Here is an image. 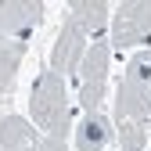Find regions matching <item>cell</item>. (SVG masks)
<instances>
[{
	"mask_svg": "<svg viewBox=\"0 0 151 151\" xmlns=\"http://www.w3.org/2000/svg\"><path fill=\"white\" fill-rule=\"evenodd\" d=\"M111 11L115 7H111L108 0H72L65 14L83 25V32L90 36V40H104V32L111 25Z\"/></svg>",
	"mask_w": 151,
	"mask_h": 151,
	"instance_id": "ba28073f",
	"label": "cell"
},
{
	"mask_svg": "<svg viewBox=\"0 0 151 151\" xmlns=\"http://www.w3.org/2000/svg\"><path fill=\"white\" fill-rule=\"evenodd\" d=\"M29 115L47 137H61V140L68 137L76 108L68 104V90H65V79L58 72H50V68L36 72L32 90H29Z\"/></svg>",
	"mask_w": 151,
	"mask_h": 151,
	"instance_id": "6da1fadb",
	"label": "cell"
},
{
	"mask_svg": "<svg viewBox=\"0 0 151 151\" xmlns=\"http://www.w3.org/2000/svg\"><path fill=\"white\" fill-rule=\"evenodd\" d=\"M86 50H90V36L83 32V25L76 18L65 14V22L58 29V40L50 47V72H58L61 79L65 76H79V65L86 58Z\"/></svg>",
	"mask_w": 151,
	"mask_h": 151,
	"instance_id": "8992f818",
	"label": "cell"
},
{
	"mask_svg": "<svg viewBox=\"0 0 151 151\" xmlns=\"http://www.w3.org/2000/svg\"><path fill=\"white\" fill-rule=\"evenodd\" d=\"M43 0H0V40L29 43V36L43 25Z\"/></svg>",
	"mask_w": 151,
	"mask_h": 151,
	"instance_id": "5b68a950",
	"label": "cell"
},
{
	"mask_svg": "<svg viewBox=\"0 0 151 151\" xmlns=\"http://www.w3.org/2000/svg\"><path fill=\"white\" fill-rule=\"evenodd\" d=\"M115 140V122L104 111H86L76 122V151H104Z\"/></svg>",
	"mask_w": 151,
	"mask_h": 151,
	"instance_id": "52a82bcc",
	"label": "cell"
},
{
	"mask_svg": "<svg viewBox=\"0 0 151 151\" xmlns=\"http://www.w3.org/2000/svg\"><path fill=\"white\" fill-rule=\"evenodd\" d=\"M40 137L29 119L22 115H4L0 119V151H36Z\"/></svg>",
	"mask_w": 151,
	"mask_h": 151,
	"instance_id": "9c48e42d",
	"label": "cell"
},
{
	"mask_svg": "<svg viewBox=\"0 0 151 151\" xmlns=\"http://www.w3.org/2000/svg\"><path fill=\"white\" fill-rule=\"evenodd\" d=\"M119 119H151V50H133L115 83V122Z\"/></svg>",
	"mask_w": 151,
	"mask_h": 151,
	"instance_id": "7a4b0ae2",
	"label": "cell"
},
{
	"mask_svg": "<svg viewBox=\"0 0 151 151\" xmlns=\"http://www.w3.org/2000/svg\"><path fill=\"white\" fill-rule=\"evenodd\" d=\"M147 122H133V119H119L115 122V140L122 151H144L147 147Z\"/></svg>",
	"mask_w": 151,
	"mask_h": 151,
	"instance_id": "8fae6325",
	"label": "cell"
},
{
	"mask_svg": "<svg viewBox=\"0 0 151 151\" xmlns=\"http://www.w3.org/2000/svg\"><path fill=\"white\" fill-rule=\"evenodd\" d=\"M111 54L126 50H147L151 43V0H126L111 11Z\"/></svg>",
	"mask_w": 151,
	"mask_h": 151,
	"instance_id": "3957f363",
	"label": "cell"
},
{
	"mask_svg": "<svg viewBox=\"0 0 151 151\" xmlns=\"http://www.w3.org/2000/svg\"><path fill=\"white\" fill-rule=\"evenodd\" d=\"M36 151H68V144L61 137H43L40 144H36Z\"/></svg>",
	"mask_w": 151,
	"mask_h": 151,
	"instance_id": "7c38bea8",
	"label": "cell"
},
{
	"mask_svg": "<svg viewBox=\"0 0 151 151\" xmlns=\"http://www.w3.org/2000/svg\"><path fill=\"white\" fill-rule=\"evenodd\" d=\"M108 72H111V40H93L86 58L79 65V108L86 111H101L104 104V90H108Z\"/></svg>",
	"mask_w": 151,
	"mask_h": 151,
	"instance_id": "277c9868",
	"label": "cell"
},
{
	"mask_svg": "<svg viewBox=\"0 0 151 151\" xmlns=\"http://www.w3.org/2000/svg\"><path fill=\"white\" fill-rule=\"evenodd\" d=\"M147 140H151V129H147Z\"/></svg>",
	"mask_w": 151,
	"mask_h": 151,
	"instance_id": "4fadbf2b",
	"label": "cell"
},
{
	"mask_svg": "<svg viewBox=\"0 0 151 151\" xmlns=\"http://www.w3.org/2000/svg\"><path fill=\"white\" fill-rule=\"evenodd\" d=\"M25 50H29V43H4L0 40V97L14 90V76H18Z\"/></svg>",
	"mask_w": 151,
	"mask_h": 151,
	"instance_id": "30bf717a",
	"label": "cell"
}]
</instances>
